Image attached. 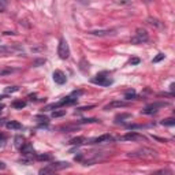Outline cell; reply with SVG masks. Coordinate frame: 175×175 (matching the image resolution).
<instances>
[{"label": "cell", "instance_id": "1", "mask_svg": "<svg viewBox=\"0 0 175 175\" xmlns=\"http://www.w3.org/2000/svg\"><path fill=\"white\" fill-rule=\"evenodd\" d=\"M131 159H141V157H152V156H156V152L152 151L149 148H141L138 151H134V152H130L127 155Z\"/></svg>", "mask_w": 175, "mask_h": 175}, {"label": "cell", "instance_id": "2", "mask_svg": "<svg viewBox=\"0 0 175 175\" xmlns=\"http://www.w3.org/2000/svg\"><path fill=\"white\" fill-rule=\"evenodd\" d=\"M149 40L148 31L142 29V27H138L135 30V36L131 37V44H142V43H146Z\"/></svg>", "mask_w": 175, "mask_h": 175}, {"label": "cell", "instance_id": "3", "mask_svg": "<svg viewBox=\"0 0 175 175\" xmlns=\"http://www.w3.org/2000/svg\"><path fill=\"white\" fill-rule=\"evenodd\" d=\"M92 82H93V84H96V85L109 86L114 81H112V78H109V77L105 74V73H103V74H97L94 78H92Z\"/></svg>", "mask_w": 175, "mask_h": 175}, {"label": "cell", "instance_id": "4", "mask_svg": "<svg viewBox=\"0 0 175 175\" xmlns=\"http://www.w3.org/2000/svg\"><path fill=\"white\" fill-rule=\"evenodd\" d=\"M58 55L60 59H67L70 56V48H68L67 41L64 38H60V43H59V48H58Z\"/></svg>", "mask_w": 175, "mask_h": 175}, {"label": "cell", "instance_id": "5", "mask_svg": "<svg viewBox=\"0 0 175 175\" xmlns=\"http://www.w3.org/2000/svg\"><path fill=\"white\" fill-rule=\"evenodd\" d=\"M168 105V103H155V104H151V105H148V107H145L142 111H141V114H144V115H152V114H156L157 109L162 107H167Z\"/></svg>", "mask_w": 175, "mask_h": 175}, {"label": "cell", "instance_id": "6", "mask_svg": "<svg viewBox=\"0 0 175 175\" xmlns=\"http://www.w3.org/2000/svg\"><path fill=\"white\" fill-rule=\"evenodd\" d=\"M13 52H22L21 45H0V55H7Z\"/></svg>", "mask_w": 175, "mask_h": 175}, {"label": "cell", "instance_id": "7", "mask_svg": "<svg viewBox=\"0 0 175 175\" xmlns=\"http://www.w3.org/2000/svg\"><path fill=\"white\" fill-rule=\"evenodd\" d=\"M114 141V137L111 134H103L100 137H96L93 139H88V144H103V142H109Z\"/></svg>", "mask_w": 175, "mask_h": 175}, {"label": "cell", "instance_id": "8", "mask_svg": "<svg viewBox=\"0 0 175 175\" xmlns=\"http://www.w3.org/2000/svg\"><path fill=\"white\" fill-rule=\"evenodd\" d=\"M52 78H54V81L56 82L58 85H63V84H66V81H67L66 74H64L62 70H55L54 74H52Z\"/></svg>", "mask_w": 175, "mask_h": 175}, {"label": "cell", "instance_id": "9", "mask_svg": "<svg viewBox=\"0 0 175 175\" xmlns=\"http://www.w3.org/2000/svg\"><path fill=\"white\" fill-rule=\"evenodd\" d=\"M144 137L141 134H138L137 131H129V133H126L122 139H125V141H138V139H142Z\"/></svg>", "mask_w": 175, "mask_h": 175}, {"label": "cell", "instance_id": "10", "mask_svg": "<svg viewBox=\"0 0 175 175\" xmlns=\"http://www.w3.org/2000/svg\"><path fill=\"white\" fill-rule=\"evenodd\" d=\"M114 33H115V30H112V29H100V30L89 31V34H92V36H99V37L111 36V34H114Z\"/></svg>", "mask_w": 175, "mask_h": 175}, {"label": "cell", "instance_id": "11", "mask_svg": "<svg viewBox=\"0 0 175 175\" xmlns=\"http://www.w3.org/2000/svg\"><path fill=\"white\" fill-rule=\"evenodd\" d=\"M21 153L23 156H29V155H34V149H33V145L29 144V142H25V144L21 146Z\"/></svg>", "mask_w": 175, "mask_h": 175}, {"label": "cell", "instance_id": "12", "mask_svg": "<svg viewBox=\"0 0 175 175\" xmlns=\"http://www.w3.org/2000/svg\"><path fill=\"white\" fill-rule=\"evenodd\" d=\"M48 166H50L54 171H59V170H63V168H68V167H70V163H67V162H56V163H52V164H48Z\"/></svg>", "mask_w": 175, "mask_h": 175}, {"label": "cell", "instance_id": "13", "mask_svg": "<svg viewBox=\"0 0 175 175\" xmlns=\"http://www.w3.org/2000/svg\"><path fill=\"white\" fill-rule=\"evenodd\" d=\"M126 105H127L126 101H112V103L107 104V105L104 107V109L108 111V109H112V108H122V107H126Z\"/></svg>", "mask_w": 175, "mask_h": 175}, {"label": "cell", "instance_id": "14", "mask_svg": "<svg viewBox=\"0 0 175 175\" xmlns=\"http://www.w3.org/2000/svg\"><path fill=\"white\" fill-rule=\"evenodd\" d=\"M6 127L10 129V130H21L22 125L17 121H8V122H6Z\"/></svg>", "mask_w": 175, "mask_h": 175}, {"label": "cell", "instance_id": "15", "mask_svg": "<svg viewBox=\"0 0 175 175\" xmlns=\"http://www.w3.org/2000/svg\"><path fill=\"white\" fill-rule=\"evenodd\" d=\"M70 145H84V144H88V139L85 137H75V138L70 139Z\"/></svg>", "mask_w": 175, "mask_h": 175}, {"label": "cell", "instance_id": "16", "mask_svg": "<svg viewBox=\"0 0 175 175\" xmlns=\"http://www.w3.org/2000/svg\"><path fill=\"white\" fill-rule=\"evenodd\" d=\"M13 108H15V109H22V108L26 107V101H22V100H15V101H13Z\"/></svg>", "mask_w": 175, "mask_h": 175}, {"label": "cell", "instance_id": "17", "mask_svg": "<svg viewBox=\"0 0 175 175\" xmlns=\"http://www.w3.org/2000/svg\"><path fill=\"white\" fill-rule=\"evenodd\" d=\"M23 144H25V142H23V137H22V135H17V137L14 138V145H15L17 148H21Z\"/></svg>", "mask_w": 175, "mask_h": 175}, {"label": "cell", "instance_id": "18", "mask_svg": "<svg viewBox=\"0 0 175 175\" xmlns=\"http://www.w3.org/2000/svg\"><path fill=\"white\" fill-rule=\"evenodd\" d=\"M148 23L149 25H152V26H155V27H162V23H160V21L159 19H156V18H148Z\"/></svg>", "mask_w": 175, "mask_h": 175}, {"label": "cell", "instance_id": "19", "mask_svg": "<svg viewBox=\"0 0 175 175\" xmlns=\"http://www.w3.org/2000/svg\"><path fill=\"white\" fill-rule=\"evenodd\" d=\"M130 114H121V115H116L115 121H116V123H119V122H123V119H130Z\"/></svg>", "mask_w": 175, "mask_h": 175}, {"label": "cell", "instance_id": "20", "mask_svg": "<svg viewBox=\"0 0 175 175\" xmlns=\"http://www.w3.org/2000/svg\"><path fill=\"white\" fill-rule=\"evenodd\" d=\"M137 97V93H135L134 90H127L125 93V99L126 100H133V99H135Z\"/></svg>", "mask_w": 175, "mask_h": 175}, {"label": "cell", "instance_id": "21", "mask_svg": "<svg viewBox=\"0 0 175 175\" xmlns=\"http://www.w3.org/2000/svg\"><path fill=\"white\" fill-rule=\"evenodd\" d=\"M18 90H19L18 86H7V88L4 89V92H6V94H11V93L18 92Z\"/></svg>", "mask_w": 175, "mask_h": 175}, {"label": "cell", "instance_id": "22", "mask_svg": "<svg viewBox=\"0 0 175 175\" xmlns=\"http://www.w3.org/2000/svg\"><path fill=\"white\" fill-rule=\"evenodd\" d=\"M163 126H174L175 125V119L174 118H168V119H164V121L160 122Z\"/></svg>", "mask_w": 175, "mask_h": 175}, {"label": "cell", "instance_id": "23", "mask_svg": "<svg viewBox=\"0 0 175 175\" xmlns=\"http://www.w3.org/2000/svg\"><path fill=\"white\" fill-rule=\"evenodd\" d=\"M94 122H99L96 118H88V119H81V121H78V123L79 125H85V123H94Z\"/></svg>", "mask_w": 175, "mask_h": 175}, {"label": "cell", "instance_id": "24", "mask_svg": "<svg viewBox=\"0 0 175 175\" xmlns=\"http://www.w3.org/2000/svg\"><path fill=\"white\" fill-rule=\"evenodd\" d=\"M66 115V109H59V111H54L52 112V118H60Z\"/></svg>", "mask_w": 175, "mask_h": 175}, {"label": "cell", "instance_id": "25", "mask_svg": "<svg viewBox=\"0 0 175 175\" xmlns=\"http://www.w3.org/2000/svg\"><path fill=\"white\" fill-rule=\"evenodd\" d=\"M38 172H40V174H52V172H55V171L52 170L50 166H48V167H44V168H41Z\"/></svg>", "mask_w": 175, "mask_h": 175}, {"label": "cell", "instance_id": "26", "mask_svg": "<svg viewBox=\"0 0 175 175\" xmlns=\"http://www.w3.org/2000/svg\"><path fill=\"white\" fill-rule=\"evenodd\" d=\"M7 4H8V1L7 0H0V13L1 11H4L7 8Z\"/></svg>", "mask_w": 175, "mask_h": 175}, {"label": "cell", "instance_id": "27", "mask_svg": "<svg viewBox=\"0 0 175 175\" xmlns=\"http://www.w3.org/2000/svg\"><path fill=\"white\" fill-rule=\"evenodd\" d=\"M15 71V68H4L0 71V75H7V74H11V73Z\"/></svg>", "mask_w": 175, "mask_h": 175}, {"label": "cell", "instance_id": "28", "mask_svg": "<svg viewBox=\"0 0 175 175\" xmlns=\"http://www.w3.org/2000/svg\"><path fill=\"white\" fill-rule=\"evenodd\" d=\"M41 64H45V59H37V60L33 62V66H34V67H38Z\"/></svg>", "mask_w": 175, "mask_h": 175}, {"label": "cell", "instance_id": "29", "mask_svg": "<svg viewBox=\"0 0 175 175\" xmlns=\"http://www.w3.org/2000/svg\"><path fill=\"white\" fill-rule=\"evenodd\" d=\"M163 59H164V54H157L156 58H153L152 63H159L160 60H163Z\"/></svg>", "mask_w": 175, "mask_h": 175}, {"label": "cell", "instance_id": "30", "mask_svg": "<svg viewBox=\"0 0 175 175\" xmlns=\"http://www.w3.org/2000/svg\"><path fill=\"white\" fill-rule=\"evenodd\" d=\"M37 160H51V155H38Z\"/></svg>", "mask_w": 175, "mask_h": 175}, {"label": "cell", "instance_id": "31", "mask_svg": "<svg viewBox=\"0 0 175 175\" xmlns=\"http://www.w3.org/2000/svg\"><path fill=\"white\" fill-rule=\"evenodd\" d=\"M37 119H38L41 123H44V125H48V122H50V119L47 116H37Z\"/></svg>", "mask_w": 175, "mask_h": 175}, {"label": "cell", "instance_id": "32", "mask_svg": "<svg viewBox=\"0 0 175 175\" xmlns=\"http://www.w3.org/2000/svg\"><path fill=\"white\" fill-rule=\"evenodd\" d=\"M139 62H141V60H139L138 58H131V59H130V62H129V63H130L131 66H135V64H138Z\"/></svg>", "mask_w": 175, "mask_h": 175}, {"label": "cell", "instance_id": "33", "mask_svg": "<svg viewBox=\"0 0 175 175\" xmlns=\"http://www.w3.org/2000/svg\"><path fill=\"white\" fill-rule=\"evenodd\" d=\"M82 159H84V155H81V153H79V155H77V156H75V160H77V162H81Z\"/></svg>", "mask_w": 175, "mask_h": 175}, {"label": "cell", "instance_id": "34", "mask_svg": "<svg viewBox=\"0 0 175 175\" xmlns=\"http://www.w3.org/2000/svg\"><path fill=\"white\" fill-rule=\"evenodd\" d=\"M6 168V163L4 162H0V170H4Z\"/></svg>", "mask_w": 175, "mask_h": 175}, {"label": "cell", "instance_id": "35", "mask_svg": "<svg viewBox=\"0 0 175 175\" xmlns=\"http://www.w3.org/2000/svg\"><path fill=\"white\" fill-rule=\"evenodd\" d=\"M29 99H30V100H36V94H29Z\"/></svg>", "mask_w": 175, "mask_h": 175}, {"label": "cell", "instance_id": "36", "mask_svg": "<svg viewBox=\"0 0 175 175\" xmlns=\"http://www.w3.org/2000/svg\"><path fill=\"white\" fill-rule=\"evenodd\" d=\"M174 84H171V86H170V90H171V93H174Z\"/></svg>", "mask_w": 175, "mask_h": 175}, {"label": "cell", "instance_id": "37", "mask_svg": "<svg viewBox=\"0 0 175 175\" xmlns=\"http://www.w3.org/2000/svg\"><path fill=\"white\" fill-rule=\"evenodd\" d=\"M0 139H6V134H3V133H0Z\"/></svg>", "mask_w": 175, "mask_h": 175}, {"label": "cell", "instance_id": "38", "mask_svg": "<svg viewBox=\"0 0 175 175\" xmlns=\"http://www.w3.org/2000/svg\"><path fill=\"white\" fill-rule=\"evenodd\" d=\"M6 119H0V126H1V125H4V123H6Z\"/></svg>", "mask_w": 175, "mask_h": 175}, {"label": "cell", "instance_id": "39", "mask_svg": "<svg viewBox=\"0 0 175 175\" xmlns=\"http://www.w3.org/2000/svg\"><path fill=\"white\" fill-rule=\"evenodd\" d=\"M3 99H6V94H1V96H0V100H3Z\"/></svg>", "mask_w": 175, "mask_h": 175}, {"label": "cell", "instance_id": "40", "mask_svg": "<svg viewBox=\"0 0 175 175\" xmlns=\"http://www.w3.org/2000/svg\"><path fill=\"white\" fill-rule=\"evenodd\" d=\"M1 109H3V105H0V112H1Z\"/></svg>", "mask_w": 175, "mask_h": 175}]
</instances>
